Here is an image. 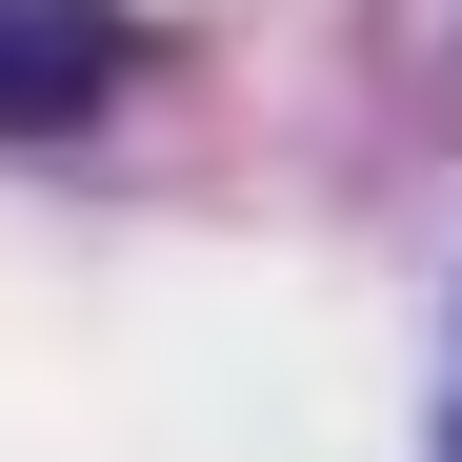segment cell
Masks as SVG:
<instances>
[{
	"mask_svg": "<svg viewBox=\"0 0 462 462\" xmlns=\"http://www.w3.org/2000/svg\"><path fill=\"white\" fill-rule=\"evenodd\" d=\"M141 60V0H0V141H81Z\"/></svg>",
	"mask_w": 462,
	"mask_h": 462,
	"instance_id": "cell-1",
	"label": "cell"
}]
</instances>
